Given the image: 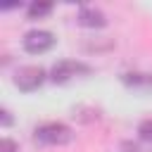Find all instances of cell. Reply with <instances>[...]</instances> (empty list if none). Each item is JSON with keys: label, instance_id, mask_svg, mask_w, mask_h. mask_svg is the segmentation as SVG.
<instances>
[{"label": "cell", "instance_id": "obj_9", "mask_svg": "<svg viewBox=\"0 0 152 152\" xmlns=\"http://www.w3.org/2000/svg\"><path fill=\"white\" fill-rule=\"evenodd\" d=\"M0 152H19V145H17L12 138H2V142H0Z\"/></svg>", "mask_w": 152, "mask_h": 152}, {"label": "cell", "instance_id": "obj_1", "mask_svg": "<svg viewBox=\"0 0 152 152\" xmlns=\"http://www.w3.org/2000/svg\"><path fill=\"white\" fill-rule=\"evenodd\" d=\"M33 140L38 145L62 147V145H69L74 140V131L66 124H62V121H48V124H40L33 131Z\"/></svg>", "mask_w": 152, "mask_h": 152}, {"label": "cell", "instance_id": "obj_7", "mask_svg": "<svg viewBox=\"0 0 152 152\" xmlns=\"http://www.w3.org/2000/svg\"><path fill=\"white\" fill-rule=\"evenodd\" d=\"M52 12V5L50 2H31L28 7H26V17L28 19H43V17H48Z\"/></svg>", "mask_w": 152, "mask_h": 152}, {"label": "cell", "instance_id": "obj_6", "mask_svg": "<svg viewBox=\"0 0 152 152\" xmlns=\"http://www.w3.org/2000/svg\"><path fill=\"white\" fill-rule=\"evenodd\" d=\"M121 81L131 88H142V86H152V74H140V71L121 74Z\"/></svg>", "mask_w": 152, "mask_h": 152}, {"label": "cell", "instance_id": "obj_4", "mask_svg": "<svg viewBox=\"0 0 152 152\" xmlns=\"http://www.w3.org/2000/svg\"><path fill=\"white\" fill-rule=\"evenodd\" d=\"M55 43H57V38L45 28H33V31L24 33V38H21V45L28 55H43V52L52 50Z\"/></svg>", "mask_w": 152, "mask_h": 152}, {"label": "cell", "instance_id": "obj_2", "mask_svg": "<svg viewBox=\"0 0 152 152\" xmlns=\"http://www.w3.org/2000/svg\"><path fill=\"white\" fill-rule=\"evenodd\" d=\"M45 78H50V74H48L43 66H38V64L19 66V69L14 71V76H12L14 86H17L21 93H33V90H38V88L45 83Z\"/></svg>", "mask_w": 152, "mask_h": 152}, {"label": "cell", "instance_id": "obj_11", "mask_svg": "<svg viewBox=\"0 0 152 152\" xmlns=\"http://www.w3.org/2000/svg\"><path fill=\"white\" fill-rule=\"evenodd\" d=\"M121 152H142L135 142H121Z\"/></svg>", "mask_w": 152, "mask_h": 152}, {"label": "cell", "instance_id": "obj_5", "mask_svg": "<svg viewBox=\"0 0 152 152\" xmlns=\"http://www.w3.org/2000/svg\"><path fill=\"white\" fill-rule=\"evenodd\" d=\"M76 21H78V26H83V28H102V26H107V17H104V12L97 10V7H90V5L78 7Z\"/></svg>", "mask_w": 152, "mask_h": 152}, {"label": "cell", "instance_id": "obj_3", "mask_svg": "<svg viewBox=\"0 0 152 152\" xmlns=\"http://www.w3.org/2000/svg\"><path fill=\"white\" fill-rule=\"evenodd\" d=\"M90 64L78 62V59H59L52 69H50V81L52 83H69L76 76H86L90 74Z\"/></svg>", "mask_w": 152, "mask_h": 152}, {"label": "cell", "instance_id": "obj_10", "mask_svg": "<svg viewBox=\"0 0 152 152\" xmlns=\"http://www.w3.org/2000/svg\"><path fill=\"white\" fill-rule=\"evenodd\" d=\"M0 119H2V126L7 128V126L12 124V116H10V109H5V107H2V109H0Z\"/></svg>", "mask_w": 152, "mask_h": 152}, {"label": "cell", "instance_id": "obj_8", "mask_svg": "<svg viewBox=\"0 0 152 152\" xmlns=\"http://www.w3.org/2000/svg\"><path fill=\"white\" fill-rule=\"evenodd\" d=\"M138 135H140V140H145V142H152V119H145V121H140V126H138Z\"/></svg>", "mask_w": 152, "mask_h": 152}]
</instances>
